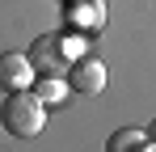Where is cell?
Instances as JSON below:
<instances>
[{"instance_id": "obj_9", "label": "cell", "mask_w": 156, "mask_h": 152, "mask_svg": "<svg viewBox=\"0 0 156 152\" xmlns=\"http://www.w3.org/2000/svg\"><path fill=\"white\" fill-rule=\"evenodd\" d=\"M63 4H68V0H63Z\"/></svg>"}, {"instance_id": "obj_2", "label": "cell", "mask_w": 156, "mask_h": 152, "mask_svg": "<svg viewBox=\"0 0 156 152\" xmlns=\"http://www.w3.org/2000/svg\"><path fill=\"white\" fill-rule=\"evenodd\" d=\"M26 55L34 63V76H59L76 55H84V42H80V34H63V38L42 34V38H34V47Z\"/></svg>"}, {"instance_id": "obj_7", "label": "cell", "mask_w": 156, "mask_h": 152, "mask_svg": "<svg viewBox=\"0 0 156 152\" xmlns=\"http://www.w3.org/2000/svg\"><path fill=\"white\" fill-rule=\"evenodd\" d=\"M148 148H152L148 131H135V127H118L105 139V152H148Z\"/></svg>"}, {"instance_id": "obj_1", "label": "cell", "mask_w": 156, "mask_h": 152, "mask_svg": "<svg viewBox=\"0 0 156 152\" xmlns=\"http://www.w3.org/2000/svg\"><path fill=\"white\" fill-rule=\"evenodd\" d=\"M0 127L17 139H34L42 127H47V106L38 101L34 89H17V93H4L0 106Z\"/></svg>"}, {"instance_id": "obj_3", "label": "cell", "mask_w": 156, "mask_h": 152, "mask_svg": "<svg viewBox=\"0 0 156 152\" xmlns=\"http://www.w3.org/2000/svg\"><path fill=\"white\" fill-rule=\"evenodd\" d=\"M68 89L72 93H84V97H97V93H105V80H110V72H105L101 59H93V55H76L72 63H68Z\"/></svg>"}, {"instance_id": "obj_4", "label": "cell", "mask_w": 156, "mask_h": 152, "mask_svg": "<svg viewBox=\"0 0 156 152\" xmlns=\"http://www.w3.org/2000/svg\"><path fill=\"white\" fill-rule=\"evenodd\" d=\"M63 25L72 34H101L105 30V0H68Z\"/></svg>"}, {"instance_id": "obj_8", "label": "cell", "mask_w": 156, "mask_h": 152, "mask_svg": "<svg viewBox=\"0 0 156 152\" xmlns=\"http://www.w3.org/2000/svg\"><path fill=\"white\" fill-rule=\"evenodd\" d=\"M148 139H152V148H156V118L148 123Z\"/></svg>"}, {"instance_id": "obj_6", "label": "cell", "mask_w": 156, "mask_h": 152, "mask_svg": "<svg viewBox=\"0 0 156 152\" xmlns=\"http://www.w3.org/2000/svg\"><path fill=\"white\" fill-rule=\"evenodd\" d=\"M42 106H63V101L72 97V89H68V80L63 76H34V85H30Z\"/></svg>"}, {"instance_id": "obj_5", "label": "cell", "mask_w": 156, "mask_h": 152, "mask_svg": "<svg viewBox=\"0 0 156 152\" xmlns=\"http://www.w3.org/2000/svg\"><path fill=\"white\" fill-rule=\"evenodd\" d=\"M34 85V63L26 51H0V93H17Z\"/></svg>"}]
</instances>
